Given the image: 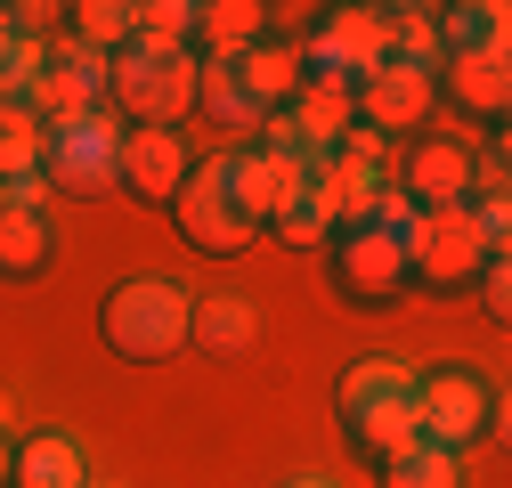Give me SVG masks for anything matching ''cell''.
<instances>
[{"label": "cell", "instance_id": "obj_1", "mask_svg": "<svg viewBox=\"0 0 512 488\" xmlns=\"http://www.w3.org/2000/svg\"><path fill=\"white\" fill-rule=\"evenodd\" d=\"M512 204H456V212H415L407 236V277H423L431 293H464L488 277V261H504V220Z\"/></svg>", "mask_w": 512, "mask_h": 488}, {"label": "cell", "instance_id": "obj_2", "mask_svg": "<svg viewBox=\"0 0 512 488\" xmlns=\"http://www.w3.org/2000/svg\"><path fill=\"white\" fill-rule=\"evenodd\" d=\"M106 98L122 106L131 131H179L196 114V49L171 41H131L106 57Z\"/></svg>", "mask_w": 512, "mask_h": 488}, {"label": "cell", "instance_id": "obj_3", "mask_svg": "<svg viewBox=\"0 0 512 488\" xmlns=\"http://www.w3.org/2000/svg\"><path fill=\"white\" fill-rule=\"evenodd\" d=\"M187 301L196 293H179L171 277H122L114 293H106V310H98V334H106V350L114 358H131V366H163V358H179L187 350Z\"/></svg>", "mask_w": 512, "mask_h": 488}, {"label": "cell", "instance_id": "obj_4", "mask_svg": "<svg viewBox=\"0 0 512 488\" xmlns=\"http://www.w3.org/2000/svg\"><path fill=\"white\" fill-rule=\"evenodd\" d=\"M496 407H504V391L480 375V366H464V358L423 366L415 375V440H431L447 456H472L496 432Z\"/></svg>", "mask_w": 512, "mask_h": 488}, {"label": "cell", "instance_id": "obj_5", "mask_svg": "<svg viewBox=\"0 0 512 488\" xmlns=\"http://www.w3.org/2000/svg\"><path fill=\"white\" fill-rule=\"evenodd\" d=\"M334 407H342L350 448H366V456L407 448V440H415V366H399V358H358L350 375H342V391H334Z\"/></svg>", "mask_w": 512, "mask_h": 488}, {"label": "cell", "instance_id": "obj_6", "mask_svg": "<svg viewBox=\"0 0 512 488\" xmlns=\"http://www.w3.org/2000/svg\"><path fill=\"white\" fill-rule=\"evenodd\" d=\"M407 236L415 228H382V220L334 228L326 236V285L350 301V310H391V301L407 293Z\"/></svg>", "mask_w": 512, "mask_h": 488}, {"label": "cell", "instance_id": "obj_7", "mask_svg": "<svg viewBox=\"0 0 512 488\" xmlns=\"http://www.w3.org/2000/svg\"><path fill=\"white\" fill-rule=\"evenodd\" d=\"M114 139H122V114L49 122V131H41V188L49 196H98V188H114Z\"/></svg>", "mask_w": 512, "mask_h": 488}, {"label": "cell", "instance_id": "obj_8", "mask_svg": "<svg viewBox=\"0 0 512 488\" xmlns=\"http://www.w3.org/2000/svg\"><path fill=\"white\" fill-rule=\"evenodd\" d=\"M472 163L480 147L464 131H415V147L391 163V188L407 196V212H456L472 204Z\"/></svg>", "mask_w": 512, "mask_h": 488}, {"label": "cell", "instance_id": "obj_9", "mask_svg": "<svg viewBox=\"0 0 512 488\" xmlns=\"http://www.w3.org/2000/svg\"><path fill=\"white\" fill-rule=\"evenodd\" d=\"M374 66H382V17H374V9H334L326 25L301 41V82L358 90Z\"/></svg>", "mask_w": 512, "mask_h": 488}, {"label": "cell", "instance_id": "obj_10", "mask_svg": "<svg viewBox=\"0 0 512 488\" xmlns=\"http://www.w3.org/2000/svg\"><path fill=\"white\" fill-rule=\"evenodd\" d=\"M171 228H179L187 244H196L204 261H228V253H244V244L261 236V228H252V220H244V212L220 196V163H212V155H204L196 171H187V188L171 196Z\"/></svg>", "mask_w": 512, "mask_h": 488}, {"label": "cell", "instance_id": "obj_11", "mask_svg": "<svg viewBox=\"0 0 512 488\" xmlns=\"http://www.w3.org/2000/svg\"><path fill=\"white\" fill-rule=\"evenodd\" d=\"M431 106H439V82L423 74V66H399V57H382V66L350 90V114L366 122L374 139H399V131H423L431 122Z\"/></svg>", "mask_w": 512, "mask_h": 488}, {"label": "cell", "instance_id": "obj_12", "mask_svg": "<svg viewBox=\"0 0 512 488\" xmlns=\"http://www.w3.org/2000/svg\"><path fill=\"white\" fill-rule=\"evenodd\" d=\"M187 171H196V155H187L179 131H131V122H122V139H114V179H122L131 196L171 204V196L187 188Z\"/></svg>", "mask_w": 512, "mask_h": 488}, {"label": "cell", "instance_id": "obj_13", "mask_svg": "<svg viewBox=\"0 0 512 488\" xmlns=\"http://www.w3.org/2000/svg\"><path fill=\"white\" fill-rule=\"evenodd\" d=\"M212 163H220V196H228L252 228H269V220H277V204L301 188V171H293V163H277V155H261V147H220Z\"/></svg>", "mask_w": 512, "mask_h": 488}, {"label": "cell", "instance_id": "obj_14", "mask_svg": "<svg viewBox=\"0 0 512 488\" xmlns=\"http://www.w3.org/2000/svg\"><path fill=\"white\" fill-rule=\"evenodd\" d=\"M9 488H90V456L74 432H25L9 448Z\"/></svg>", "mask_w": 512, "mask_h": 488}, {"label": "cell", "instance_id": "obj_15", "mask_svg": "<svg viewBox=\"0 0 512 488\" xmlns=\"http://www.w3.org/2000/svg\"><path fill=\"white\" fill-rule=\"evenodd\" d=\"M236 82H244V98L261 106V114L293 106V90H301V41H285V33L252 41V49L236 57Z\"/></svg>", "mask_w": 512, "mask_h": 488}, {"label": "cell", "instance_id": "obj_16", "mask_svg": "<svg viewBox=\"0 0 512 488\" xmlns=\"http://www.w3.org/2000/svg\"><path fill=\"white\" fill-rule=\"evenodd\" d=\"M334 163V155H326ZM326 163H309L301 171V188L277 204V220H269V236L277 244H293V253H326V236H334V204H326Z\"/></svg>", "mask_w": 512, "mask_h": 488}, {"label": "cell", "instance_id": "obj_17", "mask_svg": "<svg viewBox=\"0 0 512 488\" xmlns=\"http://www.w3.org/2000/svg\"><path fill=\"white\" fill-rule=\"evenodd\" d=\"M439 98H456V114H480L496 122L512 106V82H504V57H439Z\"/></svg>", "mask_w": 512, "mask_h": 488}, {"label": "cell", "instance_id": "obj_18", "mask_svg": "<svg viewBox=\"0 0 512 488\" xmlns=\"http://www.w3.org/2000/svg\"><path fill=\"white\" fill-rule=\"evenodd\" d=\"M252 334H261L252 301H236V293H204V301H187V342H196V350H212V358H236Z\"/></svg>", "mask_w": 512, "mask_h": 488}, {"label": "cell", "instance_id": "obj_19", "mask_svg": "<svg viewBox=\"0 0 512 488\" xmlns=\"http://www.w3.org/2000/svg\"><path fill=\"white\" fill-rule=\"evenodd\" d=\"M196 33H204L212 66H236L252 41H269V9L261 0H212V9H196Z\"/></svg>", "mask_w": 512, "mask_h": 488}, {"label": "cell", "instance_id": "obj_20", "mask_svg": "<svg viewBox=\"0 0 512 488\" xmlns=\"http://www.w3.org/2000/svg\"><path fill=\"white\" fill-rule=\"evenodd\" d=\"M439 57H504V9L496 0H464V9H431Z\"/></svg>", "mask_w": 512, "mask_h": 488}, {"label": "cell", "instance_id": "obj_21", "mask_svg": "<svg viewBox=\"0 0 512 488\" xmlns=\"http://www.w3.org/2000/svg\"><path fill=\"white\" fill-rule=\"evenodd\" d=\"M285 114H293V131H301L317 155H334V147L350 139V122H358V114H350V90H334V82H301Z\"/></svg>", "mask_w": 512, "mask_h": 488}, {"label": "cell", "instance_id": "obj_22", "mask_svg": "<svg viewBox=\"0 0 512 488\" xmlns=\"http://www.w3.org/2000/svg\"><path fill=\"white\" fill-rule=\"evenodd\" d=\"M49 253H57V236H49V212H41V204L0 212V277H9V285L41 277V269H49Z\"/></svg>", "mask_w": 512, "mask_h": 488}, {"label": "cell", "instance_id": "obj_23", "mask_svg": "<svg viewBox=\"0 0 512 488\" xmlns=\"http://www.w3.org/2000/svg\"><path fill=\"white\" fill-rule=\"evenodd\" d=\"M196 114L220 122V131H261V106L244 98L236 66H212V57H196Z\"/></svg>", "mask_w": 512, "mask_h": 488}, {"label": "cell", "instance_id": "obj_24", "mask_svg": "<svg viewBox=\"0 0 512 488\" xmlns=\"http://www.w3.org/2000/svg\"><path fill=\"white\" fill-rule=\"evenodd\" d=\"M382 464V488H464V456H447L431 440H407L391 456H374Z\"/></svg>", "mask_w": 512, "mask_h": 488}, {"label": "cell", "instance_id": "obj_25", "mask_svg": "<svg viewBox=\"0 0 512 488\" xmlns=\"http://www.w3.org/2000/svg\"><path fill=\"white\" fill-rule=\"evenodd\" d=\"M74 41L98 49V57L131 49L139 41V9H131V0H82V9H74Z\"/></svg>", "mask_w": 512, "mask_h": 488}, {"label": "cell", "instance_id": "obj_26", "mask_svg": "<svg viewBox=\"0 0 512 488\" xmlns=\"http://www.w3.org/2000/svg\"><path fill=\"white\" fill-rule=\"evenodd\" d=\"M41 179V122L25 106H0V188Z\"/></svg>", "mask_w": 512, "mask_h": 488}, {"label": "cell", "instance_id": "obj_27", "mask_svg": "<svg viewBox=\"0 0 512 488\" xmlns=\"http://www.w3.org/2000/svg\"><path fill=\"white\" fill-rule=\"evenodd\" d=\"M139 41L187 49V41H196V0H147V9H139Z\"/></svg>", "mask_w": 512, "mask_h": 488}, {"label": "cell", "instance_id": "obj_28", "mask_svg": "<svg viewBox=\"0 0 512 488\" xmlns=\"http://www.w3.org/2000/svg\"><path fill=\"white\" fill-rule=\"evenodd\" d=\"M480 301H488V318H512V277H504V261H488V277H480Z\"/></svg>", "mask_w": 512, "mask_h": 488}, {"label": "cell", "instance_id": "obj_29", "mask_svg": "<svg viewBox=\"0 0 512 488\" xmlns=\"http://www.w3.org/2000/svg\"><path fill=\"white\" fill-rule=\"evenodd\" d=\"M285 488H342V480H334V472H293Z\"/></svg>", "mask_w": 512, "mask_h": 488}, {"label": "cell", "instance_id": "obj_30", "mask_svg": "<svg viewBox=\"0 0 512 488\" xmlns=\"http://www.w3.org/2000/svg\"><path fill=\"white\" fill-rule=\"evenodd\" d=\"M9 448H17V440H9V432H0V488H9Z\"/></svg>", "mask_w": 512, "mask_h": 488}, {"label": "cell", "instance_id": "obj_31", "mask_svg": "<svg viewBox=\"0 0 512 488\" xmlns=\"http://www.w3.org/2000/svg\"><path fill=\"white\" fill-rule=\"evenodd\" d=\"M17 49V33H9V9H0V57H9Z\"/></svg>", "mask_w": 512, "mask_h": 488}]
</instances>
